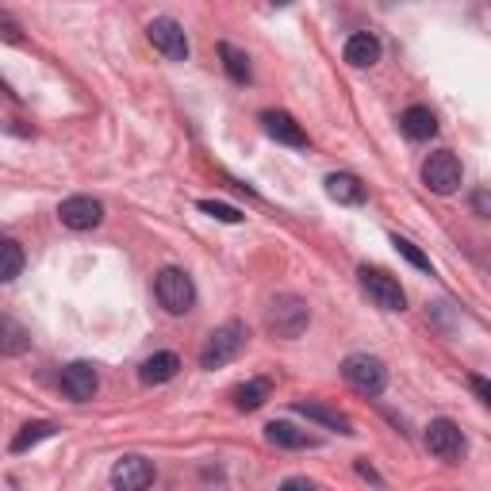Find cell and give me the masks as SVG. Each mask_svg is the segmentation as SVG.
Segmentation results:
<instances>
[{"mask_svg":"<svg viewBox=\"0 0 491 491\" xmlns=\"http://www.w3.org/2000/svg\"><path fill=\"white\" fill-rule=\"evenodd\" d=\"M200 211H207V216H211V219H219V223H242V219H246L238 207L219 204V200H200Z\"/></svg>","mask_w":491,"mask_h":491,"instance_id":"obj_25","label":"cell"},{"mask_svg":"<svg viewBox=\"0 0 491 491\" xmlns=\"http://www.w3.org/2000/svg\"><path fill=\"white\" fill-rule=\"evenodd\" d=\"M269 396H273V384L265 376H257V380H246L242 388H235V407L238 411H257V407H265Z\"/></svg>","mask_w":491,"mask_h":491,"instance_id":"obj_17","label":"cell"},{"mask_svg":"<svg viewBox=\"0 0 491 491\" xmlns=\"http://www.w3.org/2000/svg\"><path fill=\"white\" fill-rule=\"evenodd\" d=\"M391 246H396V250H400V254H403L407 261H411V265H415V269H422V273H430V257H427V254H422V250H419V246H415L411 238H400V235H396V238H391Z\"/></svg>","mask_w":491,"mask_h":491,"instance_id":"obj_24","label":"cell"},{"mask_svg":"<svg viewBox=\"0 0 491 491\" xmlns=\"http://www.w3.org/2000/svg\"><path fill=\"white\" fill-rule=\"evenodd\" d=\"M246 342H250V331H246V323L231 319V323L216 326V331L207 334L204 350H200V365H204V369H223V365H231L235 357L246 350Z\"/></svg>","mask_w":491,"mask_h":491,"instance_id":"obj_1","label":"cell"},{"mask_svg":"<svg viewBox=\"0 0 491 491\" xmlns=\"http://www.w3.org/2000/svg\"><path fill=\"white\" fill-rule=\"evenodd\" d=\"M96 388H101V376H96V369L89 361H73L62 369V391L73 403H89L96 396Z\"/></svg>","mask_w":491,"mask_h":491,"instance_id":"obj_11","label":"cell"},{"mask_svg":"<svg viewBox=\"0 0 491 491\" xmlns=\"http://www.w3.org/2000/svg\"><path fill=\"white\" fill-rule=\"evenodd\" d=\"M422 181H427V188L438 192V196H453L465 181V169H461V161H457L453 150H438V154L427 158V166H422Z\"/></svg>","mask_w":491,"mask_h":491,"instance_id":"obj_5","label":"cell"},{"mask_svg":"<svg viewBox=\"0 0 491 491\" xmlns=\"http://www.w3.org/2000/svg\"><path fill=\"white\" fill-rule=\"evenodd\" d=\"M361 288L369 292V300L380 307V311H403L407 307V296H403V288H400V281L391 273H384V269H361Z\"/></svg>","mask_w":491,"mask_h":491,"instance_id":"obj_7","label":"cell"},{"mask_svg":"<svg viewBox=\"0 0 491 491\" xmlns=\"http://www.w3.org/2000/svg\"><path fill=\"white\" fill-rule=\"evenodd\" d=\"M24 261H27V254H24L20 242H15V238H0V284L15 281V276L24 273Z\"/></svg>","mask_w":491,"mask_h":491,"instance_id":"obj_19","label":"cell"},{"mask_svg":"<svg viewBox=\"0 0 491 491\" xmlns=\"http://www.w3.org/2000/svg\"><path fill=\"white\" fill-rule=\"evenodd\" d=\"M54 422H27V427L12 438V453H27L31 446H39V441H46V438H54Z\"/></svg>","mask_w":491,"mask_h":491,"instance_id":"obj_22","label":"cell"},{"mask_svg":"<svg viewBox=\"0 0 491 491\" xmlns=\"http://www.w3.org/2000/svg\"><path fill=\"white\" fill-rule=\"evenodd\" d=\"M400 127H403V135L411 139V142H430L438 135V116H434L427 104H411L400 116Z\"/></svg>","mask_w":491,"mask_h":491,"instance_id":"obj_13","label":"cell"},{"mask_svg":"<svg viewBox=\"0 0 491 491\" xmlns=\"http://www.w3.org/2000/svg\"><path fill=\"white\" fill-rule=\"evenodd\" d=\"M357 477H361V480H372V484H384V480L372 472V465H365V461H357Z\"/></svg>","mask_w":491,"mask_h":491,"instance_id":"obj_28","label":"cell"},{"mask_svg":"<svg viewBox=\"0 0 491 491\" xmlns=\"http://www.w3.org/2000/svg\"><path fill=\"white\" fill-rule=\"evenodd\" d=\"M472 204H477V216H487V192H484V188L472 196Z\"/></svg>","mask_w":491,"mask_h":491,"instance_id":"obj_29","label":"cell"},{"mask_svg":"<svg viewBox=\"0 0 491 491\" xmlns=\"http://www.w3.org/2000/svg\"><path fill=\"white\" fill-rule=\"evenodd\" d=\"M296 411L307 415V419H315V422H323V427L338 430V434H353V422H350L346 415L331 411V407H323V403H296Z\"/></svg>","mask_w":491,"mask_h":491,"instance_id":"obj_21","label":"cell"},{"mask_svg":"<svg viewBox=\"0 0 491 491\" xmlns=\"http://www.w3.org/2000/svg\"><path fill=\"white\" fill-rule=\"evenodd\" d=\"M273 5H292V0H273Z\"/></svg>","mask_w":491,"mask_h":491,"instance_id":"obj_31","label":"cell"},{"mask_svg":"<svg viewBox=\"0 0 491 491\" xmlns=\"http://www.w3.org/2000/svg\"><path fill=\"white\" fill-rule=\"evenodd\" d=\"M219 58H223V65H226V73H231V81H238V85H246V81H250V58H246L238 46L219 43Z\"/></svg>","mask_w":491,"mask_h":491,"instance_id":"obj_23","label":"cell"},{"mask_svg":"<svg viewBox=\"0 0 491 491\" xmlns=\"http://www.w3.org/2000/svg\"><path fill=\"white\" fill-rule=\"evenodd\" d=\"M58 219L70 231H92V226L104 223V204L92 200V196H70V200L58 204Z\"/></svg>","mask_w":491,"mask_h":491,"instance_id":"obj_9","label":"cell"},{"mask_svg":"<svg viewBox=\"0 0 491 491\" xmlns=\"http://www.w3.org/2000/svg\"><path fill=\"white\" fill-rule=\"evenodd\" d=\"M427 449L438 457V461H461L465 457V434L453 419H434L427 427Z\"/></svg>","mask_w":491,"mask_h":491,"instance_id":"obj_8","label":"cell"},{"mask_svg":"<svg viewBox=\"0 0 491 491\" xmlns=\"http://www.w3.org/2000/svg\"><path fill=\"white\" fill-rule=\"evenodd\" d=\"M342 376H346V384L353 391H361V396H380L388 388V369L380 357H369V353H350L346 361H342Z\"/></svg>","mask_w":491,"mask_h":491,"instance_id":"obj_4","label":"cell"},{"mask_svg":"<svg viewBox=\"0 0 491 491\" xmlns=\"http://www.w3.org/2000/svg\"><path fill=\"white\" fill-rule=\"evenodd\" d=\"M346 62L353 65V70H372V65L380 62V39L369 35V31H357V35H350Z\"/></svg>","mask_w":491,"mask_h":491,"instance_id":"obj_14","label":"cell"},{"mask_svg":"<svg viewBox=\"0 0 491 491\" xmlns=\"http://www.w3.org/2000/svg\"><path fill=\"white\" fill-rule=\"evenodd\" d=\"M177 372H181V357L166 350V353L146 357L142 369H139V380H142V384H169Z\"/></svg>","mask_w":491,"mask_h":491,"instance_id":"obj_15","label":"cell"},{"mask_svg":"<svg viewBox=\"0 0 491 491\" xmlns=\"http://www.w3.org/2000/svg\"><path fill=\"white\" fill-rule=\"evenodd\" d=\"M284 487H315V484L303 480V477H292V480H284Z\"/></svg>","mask_w":491,"mask_h":491,"instance_id":"obj_30","label":"cell"},{"mask_svg":"<svg viewBox=\"0 0 491 491\" xmlns=\"http://www.w3.org/2000/svg\"><path fill=\"white\" fill-rule=\"evenodd\" d=\"M326 196H331L334 204L357 207V204H365V185L357 181L353 173H331L326 177Z\"/></svg>","mask_w":491,"mask_h":491,"instance_id":"obj_16","label":"cell"},{"mask_svg":"<svg viewBox=\"0 0 491 491\" xmlns=\"http://www.w3.org/2000/svg\"><path fill=\"white\" fill-rule=\"evenodd\" d=\"M311 323V311L300 296H292V292H284V296H276L265 311V331L273 338H284V342H296Z\"/></svg>","mask_w":491,"mask_h":491,"instance_id":"obj_2","label":"cell"},{"mask_svg":"<svg viewBox=\"0 0 491 491\" xmlns=\"http://www.w3.org/2000/svg\"><path fill=\"white\" fill-rule=\"evenodd\" d=\"M0 27H5V39H8V43H20V27L8 20V12H0Z\"/></svg>","mask_w":491,"mask_h":491,"instance_id":"obj_27","label":"cell"},{"mask_svg":"<svg viewBox=\"0 0 491 491\" xmlns=\"http://www.w3.org/2000/svg\"><path fill=\"white\" fill-rule=\"evenodd\" d=\"M472 391L480 396V403H491V384L484 380V376H472Z\"/></svg>","mask_w":491,"mask_h":491,"instance_id":"obj_26","label":"cell"},{"mask_svg":"<svg viewBox=\"0 0 491 491\" xmlns=\"http://www.w3.org/2000/svg\"><path fill=\"white\" fill-rule=\"evenodd\" d=\"M265 438L273 441V446H281V449H307V446H315V438L303 434V430H296L292 422H269Z\"/></svg>","mask_w":491,"mask_h":491,"instance_id":"obj_18","label":"cell"},{"mask_svg":"<svg viewBox=\"0 0 491 491\" xmlns=\"http://www.w3.org/2000/svg\"><path fill=\"white\" fill-rule=\"evenodd\" d=\"M261 127H265V135L284 142V146H296V150H307V135L303 127L288 116V111H261Z\"/></svg>","mask_w":491,"mask_h":491,"instance_id":"obj_12","label":"cell"},{"mask_svg":"<svg viewBox=\"0 0 491 491\" xmlns=\"http://www.w3.org/2000/svg\"><path fill=\"white\" fill-rule=\"evenodd\" d=\"M154 296L169 315H188L196 303V284L185 269H161L154 281Z\"/></svg>","mask_w":491,"mask_h":491,"instance_id":"obj_3","label":"cell"},{"mask_svg":"<svg viewBox=\"0 0 491 491\" xmlns=\"http://www.w3.org/2000/svg\"><path fill=\"white\" fill-rule=\"evenodd\" d=\"M150 484H154V465L146 461V457L127 453V457H120V461L111 465V487H120V491H142V487H150Z\"/></svg>","mask_w":491,"mask_h":491,"instance_id":"obj_10","label":"cell"},{"mask_svg":"<svg viewBox=\"0 0 491 491\" xmlns=\"http://www.w3.org/2000/svg\"><path fill=\"white\" fill-rule=\"evenodd\" d=\"M27 346H31V338H27L24 326L15 319H0V353L20 357V353H27Z\"/></svg>","mask_w":491,"mask_h":491,"instance_id":"obj_20","label":"cell"},{"mask_svg":"<svg viewBox=\"0 0 491 491\" xmlns=\"http://www.w3.org/2000/svg\"><path fill=\"white\" fill-rule=\"evenodd\" d=\"M146 39H150V46L158 54H166L169 62H185L188 58V35L185 27L169 20V15H158V20H150V27H146Z\"/></svg>","mask_w":491,"mask_h":491,"instance_id":"obj_6","label":"cell"}]
</instances>
